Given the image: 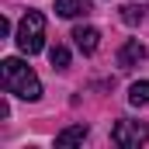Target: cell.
<instances>
[{"label": "cell", "mask_w": 149, "mask_h": 149, "mask_svg": "<svg viewBox=\"0 0 149 149\" xmlns=\"http://www.w3.org/2000/svg\"><path fill=\"white\" fill-rule=\"evenodd\" d=\"M49 63H52V70H66V66H70V52H66L63 45H52V49H49Z\"/></svg>", "instance_id": "9"}, {"label": "cell", "mask_w": 149, "mask_h": 149, "mask_svg": "<svg viewBox=\"0 0 149 149\" xmlns=\"http://www.w3.org/2000/svg\"><path fill=\"white\" fill-rule=\"evenodd\" d=\"M128 104H135V108L149 104V80H139V83L128 87Z\"/></svg>", "instance_id": "8"}, {"label": "cell", "mask_w": 149, "mask_h": 149, "mask_svg": "<svg viewBox=\"0 0 149 149\" xmlns=\"http://www.w3.org/2000/svg\"><path fill=\"white\" fill-rule=\"evenodd\" d=\"M121 10H125L121 17H125L128 24H139V21H142V7H135V3H128V7H121Z\"/></svg>", "instance_id": "10"}, {"label": "cell", "mask_w": 149, "mask_h": 149, "mask_svg": "<svg viewBox=\"0 0 149 149\" xmlns=\"http://www.w3.org/2000/svg\"><path fill=\"white\" fill-rule=\"evenodd\" d=\"M0 83H3V90L7 94H17L21 101H38L42 97V83H38V76L21 63V59H3L0 63Z\"/></svg>", "instance_id": "1"}, {"label": "cell", "mask_w": 149, "mask_h": 149, "mask_svg": "<svg viewBox=\"0 0 149 149\" xmlns=\"http://www.w3.org/2000/svg\"><path fill=\"white\" fill-rule=\"evenodd\" d=\"M87 135H90V128L80 121V125H70V128H63V132L56 135V146H59V149H66V146H80Z\"/></svg>", "instance_id": "6"}, {"label": "cell", "mask_w": 149, "mask_h": 149, "mask_svg": "<svg viewBox=\"0 0 149 149\" xmlns=\"http://www.w3.org/2000/svg\"><path fill=\"white\" fill-rule=\"evenodd\" d=\"M73 42H76V49H80L83 56H94L97 45H101V31L90 28V24H80V28H73Z\"/></svg>", "instance_id": "5"}, {"label": "cell", "mask_w": 149, "mask_h": 149, "mask_svg": "<svg viewBox=\"0 0 149 149\" xmlns=\"http://www.w3.org/2000/svg\"><path fill=\"white\" fill-rule=\"evenodd\" d=\"M111 142L121 149H139L149 142V125L142 121H114L111 128Z\"/></svg>", "instance_id": "3"}, {"label": "cell", "mask_w": 149, "mask_h": 149, "mask_svg": "<svg viewBox=\"0 0 149 149\" xmlns=\"http://www.w3.org/2000/svg\"><path fill=\"white\" fill-rule=\"evenodd\" d=\"M42 45H45V17L38 10H28L17 24V49L24 56H35L42 52Z\"/></svg>", "instance_id": "2"}, {"label": "cell", "mask_w": 149, "mask_h": 149, "mask_svg": "<svg viewBox=\"0 0 149 149\" xmlns=\"http://www.w3.org/2000/svg\"><path fill=\"white\" fill-rule=\"evenodd\" d=\"M56 14H59V17H80V14H90V0H56Z\"/></svg>", "instance_id": "7"}, {"label": "cell", "mask_w": 149, "mask_h": 149, "mask_svg": "<svg viewBox=\"0 0 149 149\" xmlns=\"http://www.w3.org/2000/svg\"><path fill=\"white\" fill-rule=\"evenodd\" d=\"M146 45L142 42H135V38H128L121 49H118V66L121 70H132V66H139V63H146Z\"/></svg>", "instance_id": "4"}]
</instances>
